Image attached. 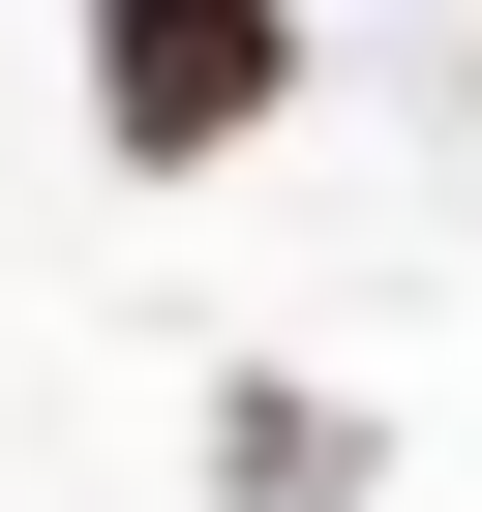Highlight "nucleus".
<instances>
[{"mask_svg":"<svg viewBox=\"0 0 482 512\" xmlns=\"http://www.w3.org/2000/svg\"><path fill=\"white\" fill-rule=\"evenodd\" d=\"M272 91H302V0H91V151L211 181V151H272Z\"/></svg>","mask_w":482,"mask_h":512,"instance_id":"f257e3e1","label":"nucleus"},{"mask_svg":"<svg viewBox=\"0 0 482 512\" xmlns=\"http://www.w3.org/2000/svg\"><path fill=\"white\" fill-rule=\"evenodd\" d=\"M211 452H241V512H332V482H362V422H332V392H241Z\"/></svg>","mask_w":482,"mask_h":512,"instance_id":"f03ea898","label":"nucleus"}]
</instances>
